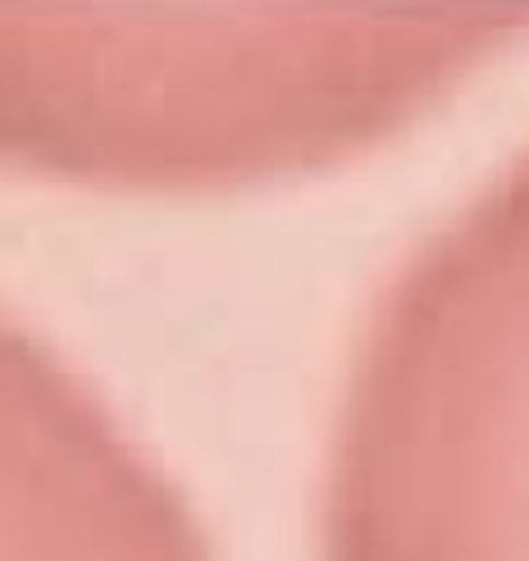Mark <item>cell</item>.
Returning <instances> with one entry per match:
<instances>
[{
	"mask_svg": "<svg viewBox=\"0 0 529 561\" xmlns=\"http://www.w3.org/2000/svg\"><path fill=\"white\" fill-rule=\"evenodd\" d=\"M324 561H529V151L415 247L360 333Z\"/></svg>",
	"mask_w": 529,
	"mask_h": 561,
	"instance_id": "6da1fadb",
	"label": "cell"
},
{
	"mask_svg": "<svg viewBox=\"0 0 529 561\" xmlns=\"http://www.w3.org/2000/svg\"><path fill=\"white\" fill-rule=\"evenodd\" d=\"M0 561H210L96 392L0 316Z\"/></svg>",
	"mask_w": 529,
	"mask_h": 561,
	"instance_id": "7a4b0ae2",
	"label": "cell"
}]
</instances>
